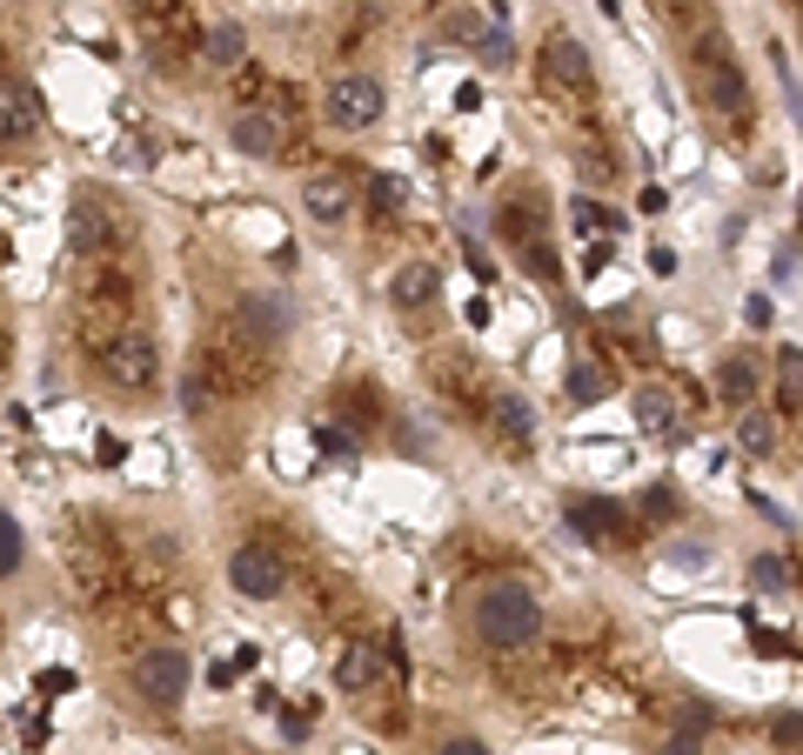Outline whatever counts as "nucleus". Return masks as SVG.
I'll return each mask as SVG.
<instances>
[{"instance_id": "35", "label": "nucleus", "mask_w": 803, "mask_h": 755, "mask_svg": "<svg viewBox=\"0 0 803 755\" xmlns=\"http://www.w3.org/2000/svg\"><path fill=\"white\" fill-rule=\"evenodd\" d=\"M41 689H47V696H67V689H74V676H67V668H47Z\"/></svg>"}, {"instance_id": "2", "label": "nucleus", "mask_w": 803, "mask_h": 755, "mask_svg": "<svg viewBox=\"0 0 803 755\" xmlns=\"http://www.w3.org/2000/svg\"><path fill=\"white\" fill-rule=\"evenodd\" d=\"M228 581H234V596H249V602H275L288 589V562L275 542H241L234 562H228Z\"/></svg>"}, {"instance_id": "23", "label": "nucleus", "mask_w": 803, "mask_h": 755, "mask_svg": "<svg viewBox=\"0 0 803 755\" xmlns=\"http://www.w3.org/2000/svg\"><path fill=\"white\" fill-rule=\"evenodd\" d=\"M496 422H503V435H516V442H522V435L536 429V414H529V401H522V395H503V401H496Z\"/></svg>"}, {"instance_id": "36", "label": "nucleus", "mask_w": 803, "mask_h": 755, "mask_svg": "<svg viewBox=\"0 0 803 755\" xmlns=\"http://www.w3.org/2000/svg\"><path fill=\"white\" fill-rule=\"evenodd\" d=\"M696 748H703V735H670L663 742V755H696Z\"/></svg>"}, {"instance_id": "34", "label": "nucleus", "mask_w": 803, "mask_h": 755, "mask_svg": "<svg viewBox=\"0 0 803 755\" xmlns=\"http://www.w3.org/2000/svg\"><path fill=\"white\" fill-rule=\"evenodd\" d=\"M703 729H710V709H703V702H690V709H683V735H703Z\"/></svg>"}, {"instance_id": "33", "label": "nucleus", "mask_w": 803, "mask_h": 755, "mask_svg": "<svg viewBox=\"0 0 803 755\" xmlns=\"http://www.w3.org/2000/svg\"><path fill=\"white\" fill-rule=\"evenodd\" d=\"M321 448H329V455H355V435H342V429H321Z\"/></svg>"}, {"instance_id": "25", "label": "nucleus", "mask_w": 803, "mask_h": 755, "mask_svg": "<svg viewBox=\"0 0 803 755\" xmlns=\"http://www.w3.org/2000/svg\"><path fill=\"white\" fill-rule=\"evenodd\" d=\"M642 515H650V522H670V515H676V488H670V481H657L650 495H642Z\"/></svg>"}, {"instance_id": "27", "label": "nucleus", "mask_w": 803, "mask_h": 755, "mask_svg": "<svg viewBox=\"0 0 803 755\" xmlns=\"http://www.w3.org/2000/svg\"><path fill=\"white\" fill-rule=\"evenodd\" d=\"M710 95H716V101H730V108H744V80L723 67V74H710Z\"/></svg>"}, {"instance_id": "30", "label": "nucleus", "mask_w": 803, "mask_h": 755, "mask_svg": "<svg viewBox=\"0 0 803 755\" xmlns=\"http://www.w3.org/2000/svg\"><path fill=\"white\" fill-rule=\"evenodd\" d=\"M529 268H536L542 281H556V255H549V247H542V241H529Z\"/></svg>"}, {"instance_id": "18", "label": "nucleus", "mask_w": 803, "mask_h": 755, "mask_svg": "<svg viewBox=\"0 0 803 755\" xmlns=\"http://www.w3.org/2000/svg\"><path fill=\"white\" fill-rule=\"evenodd\" d=\"M603 395H609V375H603L596 362H576V368H570V401L590 408V401H603Z\"/></svg>"}, {"instance_id": "9", "label": "nucleus", "mask_w": 803, "mask_h": 755, "mask_svg": "<svg viewBox=\"0 0 803 755\" xmlns=\"http://www.w3.org/2000/svg\"><path fill=\"white\" fill-rule=\"evenodd\" d=\"M228 141H234L241 154H255V160H268V154H282V121H275L268 108H241V114L228 121Z\"/></svg>"}, {"instance_id": "22", "label": "nucleus", "mask_w": 803, "mask_h": 755, "mask_svg": "<svg viewBox=\"0 0 803 755\" xmlns=\"http://www.w3.org/2000/svg\"><path fill=\"white\" fill-rule=\"evenodd\" d=\"M21 555H28V542H21V522L0 509V581H8L14 568H21Z\"/></svg>"}, {"instance_id": "37", "label": "nucleus", "mask_w": 803, "mask_h": 755, "mask_svg": "<svg viewBox=\"0 0 803 755\" xmlns=\"http://www.w3.org/2000/svg\"><path fill=\"white\" fill-rule=\"evenodd\" d=\"M442 755H490V748H482V742H469V735H462V742H442Z\"/></svg>"}, {"instance_id": "13", "label": "nucleus", "mask_w": 803, "mask_h": 755, "mask_svg": "<svg viewBox=\"0 0 803 755\" xmlns=\"http://www.w3.org/2000/svg\"><path fill=\"white\" fill-rule=\"evenodd\" d=\"M375 676H382V648H369V642H355V648L336 662V682H342V689H369Z\"/></svg>"}, {"instance_id": "31", "label": "nucleus", "mask_w": 803, "mask_h": 755, "mask_svg": "<svg viewBox=\"0 0 803 755\" xmlns=\"http://www.w3.org/2000/svg\"><path fill=\"white\" fill-rule=\"evenodd\" d=\"M744 321H750V327H770V295H750V301H744Z\"/></svg>"}, {"instance_id": "3", "label": "nucleus", "mask_w": 803, "mask_h": 755, "mask_svg": "<svg viewBox=\"0 0 803 755\" xmlns=\"http://www.w3.org/2000/svg\"><path fill=\"white\" fill-rule=\"evenodd\" d=\"M188 676H195L188 648H147V655L134 662V689H141L147 702H161V709H175V702L188 696Z\"/></svg>"}, {"instance_id": "19", "label": "nucleus", "mask_w": 803, "mask_h": 755, "mask_svg": "<svg viewBox=\"0 0 803 755\" xmlns=\"http://www.w3.org/2000/svg\"><path fill=\"white\" fill-rule=\"evenodd\" d=\"M101 234H108V221H101V208H95V201H80V208L67 214V241H74V247H95Z\"/></svg>"}, {"instance_id": "5", "label": "nucleus", "mask_w": 803, "mask_h": 755, "mask_svg": "<svg viewBox=\"0 0 803 755\" xmlns=\"http://www.w3.org/2000/svg\"><path fill=\"white\" fill-rule=\"evenodd\" d=\"M301 208L315 214V221H349L355 214V181H349V167H315V175L301 181Z\"/></svg>"}, {"instance_id": "4", "label": "nucleus", "mask_w": 803, "mask_h": 755, "mask_svg": "<svg viewBox=\"0 0 803 755\" xmlns=\"http://www.w3.org/2000/svg\"><path fill=\"white\" fill-rule=\"evenodd\" d=\"M382 108H388V95H382V80H369V74H342L329 88V121L336 127H375Z\"/></svg>"}, {"instance_id": "7", "label": "nucleus", "mask_w": 803, "mask_h": 755, "mask_svg": "<svg viewBox=\"0 0 803 755\" xmlns=\"http://www.w3.org/2000/svg\"><path fill=\"white\" fill-rule=\"evenodd\" d=\"M562 522H570L583 542H596V548H603V542H616V535H623V501H609V495H576L570 509H562Z\"/></svg>"}, {"instance_id": "8", "label": "nucleus", "mask_w": 803, "mask_h": 755, "mask_svg": "<svg viewBox=\"0 0 803 755\" xmlns=\"http://www.w3.org/2000/svg\"><path fill=\"white\" fill-rule=\"evenodd\" d=\"M108 375L121 381V388H147L154 375H161V355H154V342H147V334H121V342L108 348Z\"/></svg>"}, {"instance_id": "20", "label": "nucleus", "mask_w": 803, "mask_h": 755, "mask_svg": "<svg viewBox=\"0 0 803 755\" xmlns=\"http://www.w3.org/2000/svg\"><path fill=\"white\" fill-rule=\"evenodd\" d=\"M475 60H482V67H509V60H516L509 27H482V34H475Z\"/></svg>"}, {"instance_id": "11", "label": "nucleus", "mask_w": 803, "mask_h": 755, "mask_svg": "<svg viewBox=\"0 0 803 755\" xmlns=\"http://www.w3.org/2000/svg\"><path fill=\"white\" fill-rule=\"evenodd\" d=\"M542 74L562 80V88H583V80H590V54H583V41H576V34H549V41H542Z\"/></svg>"}, {"instance_id": "14", "label": "nucleus", "mask_w": 803, "mask_h": 755, "mask_svg": "<svg viewBox=\"0 0 803 755\" xmlns=\"http://www.w3.org/2000/svg\"><path fill=\"white\" fill-rule=\"evenodd\" d=\"M636 422L650 429V435H670V429H676V401H670L663 388H642V395H636Z\"/></svg>"}, {"instance_id": "15", "label": "nucleus", "mask_w": 803, "mask_h": 755, "mask_svg": "<svg viewBox=\"0 0 803 755\" xmlns=\"http://www.w3.org/2000/svg\"><path fill=\"white\" fill-rule=\"evenodd\" d=\"M716 388H723V401H750L757 395V362L750 355H730L716 368Z\"/></svg>"}, {"instance_id": "6", "label": "nucleus", "mask_w": 803, "mask_h": 755, "mask_svg": "<svg viewBox=\"0 0 803 755\" xmlns=\"http://www.w3.org/2000/svg\"><path fill=\"white\" fill-rule=\"evenodd\" d=\"M234 321H241V334H255V342H282V334L295 327V301L288 295H241V308H234Z\"/></svg>"}, {"instance_id": "26", "label": "nucleus", "mask_w": 803, "mask_h": 755, "mask_svg": "<svg viewBox=\"0 0 803 755\" xmlns=\"http://www.w3.org/2000/svg\"><path fill=\"white\" fill-rule=\"evenodd\" d=\"M770 442H777V429L763 422V414H750V422H744V448L750 455H770Z\"/></svg>"}, {"instance_id": "10", "label": "nucleus", "mask_w": 803, "mask_h": 755, "mask_svg": "<svg viewBox=\"0 0 803 755\" xmlns=\"http://www.w3.org/2000/svg\"><path fill=\"white\" fill-rule=\"evenodd\" d=\"M41 127V95L21 80H0V141H28Z\"/></svg>"}, {"instance_id": "1", "label": "nucleus", "mask_w": 803, "mask_h": 755, "mask_svg": "<svg viewBox=\"0 0 803 755\" xmlns=\"http://www.w3.org/2000/svg\"><path fill=\"white\" fill-rule=\"evenodd\" d=\"M475 635L482 648H522L542 635V609L536 596L522 589V581H496V589H482L475 596Z\"/></svg>"}, {"instance_id": "16", "label": "nucleus", "mask_w": 803, "mask_h": 755, "mask_svg": "<svg viewBox=\"0 0 803 755\" xmlns=\"http://www.w3.org/2000/svg\"><path fill=\"white\" fill-rule=\"evenodd\" d=\"M402 208H409V188H402L395 175H375V181H369V214H375V221H395Z\"/></svg>"}, {"instance_id": "32", "label": "nucleus", "mask_w": 803, "mask_h": 755, "mask_svg": "<svg viewBox=\"0 0 803 755\" xmlns=\"http://www.w3.org/2000/svg\"><path fill=\"white\" fill-rule=\"evenodd\" d=\"M796 735H803V722H796V709H783V715H777V742L796 748Z\"/></svg>"}, {"instance_id": "17", "label": "nucleus", "mask_w": 803, "mask_h": 755, "mask_svg": "<svg viewBox=\"0 0 803 755\" xmlns=\"http://www.w3.org/2000/svg\"><path fill=\"white\" fill-rule=\"evenodd\" d=\"M241 54H249V34H241L234 21H221V27H208V60H215V67H234Z\"/></svg>"}, {"instance_id": "12", "label": "nucleus", "mask_w": 803, "mask_h": 755, "mask_svg": "<svg viewBox=\"0 0 803 755\" xmlns=\"http://www.w3.org/2000/svg\"><path fill=\"white\" fill-rule=\"evenodd\" d=\"M436 288H442V275H436L429 262H409V268L388 275V301H395V308H429Z\"/></svg>"}, {"instance_id": "21", "label": "nucleus", "mask_w": 803, "mask_h": 755, "mask_svg": "<svg viewBox=\"0 0 803 755\" xmlns=\"http://www.w3.org/2000/svg\"><path fill=\"white\" fill-rule=\"evenodd\" d=\"M750 589H757V596H783V589H790V562L757 555V562H750Z\"/></svg>"}, {"instance_id": "24", "label": "nucleus", "mask_w": 803, "mask_h": 755, "mask_svg": "<svg viewBox=\"0 0 803 755\" xmlns=\"http://www.w3.org/2000/svg\"><path fill=\"white\" fill-rule=\"evenodd\" d=\"M570 221H576V227H583V234H609V227H616V214H609V208H596V201H590V195H583V201H576V208H570Z\"/></svg>"}, {"instance_id": "28", "label": "nucleus", "mask_w": 803, "mask_h": 755, "mask_svg": "<svg viewBox=\"0 0 803 755\" xmlns=\"http://www.w3.org/2000/svg\"><path fill=\"white\" fill-rule=\"evenodd\" d=\"M462 255H469V275H475V281H496V268H490V255H482L475 234H462Z\"/></svg>"}, {"instance_id": "29", "label": "nucleus", "mask_w": 803, "mask_h": 755, "mask_svg": "<svg viewBox=\"0 0 803 755\" xmlns=\"http://www.w3.org/2000/svg\"><path fill=\"white\" fill-rule=\"evenodd\" d=\"M777 288H796V241L777 247Z\"/></svg>"}]
</instances>
